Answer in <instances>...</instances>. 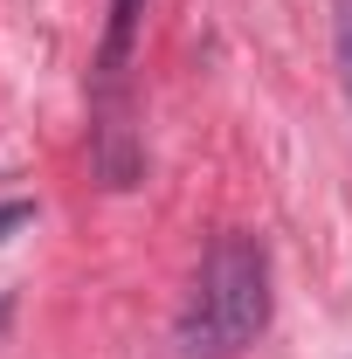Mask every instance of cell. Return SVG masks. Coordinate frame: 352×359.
I'll return each instance as SVG.
<instances>
[{
  "label": "cell",
  "mask_w": 352,
  "mask_h": 359,
  "mask_svg": "<svg viewBox=\"0 0 352 359\" xmlns=\"http://www.w3.org/2000/svg\"><path fill=\"white\" fill-rule=\"evenodd\" d=\"M28 222V208H0V235H7V228H21Z\"/></svg>",
  "instance_id": "obj_4"
},
{
  "label": "cell",
  "mask_w": 352,
  "mask_h": 359,
  "mask_svg": "<svg viewBox=\"0 0 352 359\" xmlns=\"http://www.w3.org/2000/svg\"><path fill=\"white\" fill-rule=\"evenodd\" d=\"M138 14H145V0H111V28H104V55H97V76H104V83H118L125 62H132Z\"/></svg>",
  "instance_id": "obj_2"
},
{
  "label": "cell",
  "mask_w": 352,
  "mask_h": 359,
  "mask_svg": "<svg viewBox=\"0 0 352 359\" xmlns=\"http://www.w3.org/2000/svg\"><path fill=\"white\" fill-rule=\"evenodd\" d=\"M269 325V256L256 235H221L201 256L194 297L180 311V359H235Z\"/></svg>",
  "instance_id": "obj_1"
},
{
  "label": "cell",
  "mask_w": 352,
  "mask_h": 359,
  "mask_svg": "<svg viewBox=\"0 0 352 359\" xmlns=\"http://www.w3.org/2000/svg\"><path fill=\"white\" fill-rule=\"evenodd\" d=\"M339 76H346V104H352V0H339Z\"/></svg>",
  "instance_id": "obj_3"
}]
</instances>
